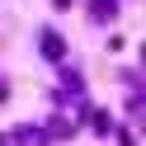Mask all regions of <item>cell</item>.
<instances>
[{
	"label": "cell",
	"instance_id": "cell-1",
	"mask_svg": "<svg viewBox=\"0 0 146 146\" xmlns=\"http://www.w3.org/2000/svg\"><path fill=\"white\" fill-rule=\"evenodd\" d=\"M42 57H47V61H61V57H66V47H61V33L42 29Z\"/></svg>",
	"mask_w": 146,
	"mask_h": 146
},
{
	"label": "cell",
	"instance_id": "cell-2",
	"mask_svg": "<svg viewBox=\"0 0 146 146\" xmlns=\"http://www.w3.org/2000/svg\"><path fill=\"white\" fill-rule=\"evenodd\" d=\"M90 14H94V19H113V14H118V0H94Z\"/></svg>",
	"mask_w": 146,
	"mask_h": 146
}]
</instances>
